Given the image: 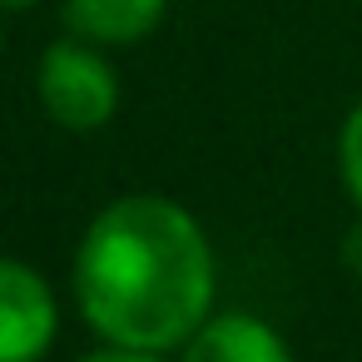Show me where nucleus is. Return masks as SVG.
Here are the masks:
<instances>
[{
	"label": "nucleus",
	"mask_w": 362,
	"mask_h": 362,
	"mask_svg": "<svg viewBox=\"0 0 362 362\" xmlns=\"http://www.w3.org/2000/svg\"><path fill=\"white\" fill-rule=\"evenodd\" d=\"M70 283L100 342L179 352L214 313L218 263L204 223L179 199L124 194L90 218Z\"/></svg>",
	"instance_id": "1"
},
{
	"label": "nucleus",
	"mask_w": 362,
	"mask_h": 362,
	"mask_svg": "<svg viewBox=\"0 0 362 362\" xmlns=\"http://www.w3.org/2000/svg\"><path fill=\"white\" fill-rule=\"evenodd\" d=\"M35 95L45 105V115L70 129V134H95L115 119L119 110V75L115 65L100 55V45L65 35L40 55L35 70Z\"/></svg>",
	"instance_id": "2"
},
{
	"label": "nucleus",
	"mask_w": 362,
	"mask_h": 362,
	"mask_svg": "<svg viewBox=\"0 0 362 362\" xmlns=\"http://www.w3.org/2000/svg\"><path fill=\"white\" fill-rule=\"evenodd\" d=\"M60 332V298L21 258L0 253V362H40Z\"/></svg>",
	"instance_id": "3"
},
{
	"label": "nucleus",
	"mask_w": 362,
	"mask_h": 362,
	"mask_svg": "<svg viewBox=\"0 0 362 362\" xmlns=\"http://www.w3.org/2000/svg\"><path fill=\"white\" fill-rule=\"evenodd\" d=\"M179 362H293L283 332L258 313H209L204 327L179 347Z\"/></svg>",
	"instance_id": "4"
},
{
	"label": "nucleus",
	"mask_w": 362,
	"mask_h": 362,
	"mask_svg": "<svg viewBox=\"0 0 362 362\" xmlns=\"http://www.w3.org/2000/svg\"><path fill=\"white\" fill-rule=\"evenodd\" d=\"M169 0H65L70 35L90 45H134L159 30Z\"/></svg>",
	"instance_id": "5"
},
{
	"label": "nucleus",
	"mask_w": 362,
	"mask_h": 362,
	"mask_svg": "<svg viewBox=\"0 0 362 362\" xmlns=\"http://www.w3.org/2000/svg\"><path fill=\"white\" fill-rule=\"evenodd\" d=\"M337 179H342L347 199L362 214V100L347 110V119L337 129Z\"/></svg>",
	"instance_id": "6"
},
{
	"label": "nucleus",
	"mask_w": 362,
	"mask_h": 362,
	"mask_svg": "<svg viewBox=\"0 0 362 362\" xmlns=\"http://www.w3.org/2000/svg\"><path fill=\"white\" fill-rule=\"evenodd\" d=\"M85 362H164V352H139V347H100V352H90Z\"/></svg>",
	"instance_id": "7"
},
{
	"label": "nucleus",
	"mask_w": 362,
	"mask_h": 362,
	"mask_svg": "<svg viewBox=\"0 0 362 362\" xmlns=\"http://www.w3.org/2000/svg\"><path fill=\"white\" fill-rule=\"evenodd\" d=\"M342 258H347L352 268H362V223H357V228L342 238Z\"/></svg>",
	"instance_id": "8"
},
{
	"label": "nucleus",
	"mask_w": 362,
	"mask_h": 362,
	"mask_svg": "<svg viewBox=\"0 0 362 362\" xmlns=\"http://www.w3.org/2000/svg\"><path fill=\"white\" fill-rule=\"evenodd\" d=\"M0 6H6V11H21V6H35V0H0Z\"/></svg>",
	"instance_id": "9"
}]
</instances>
